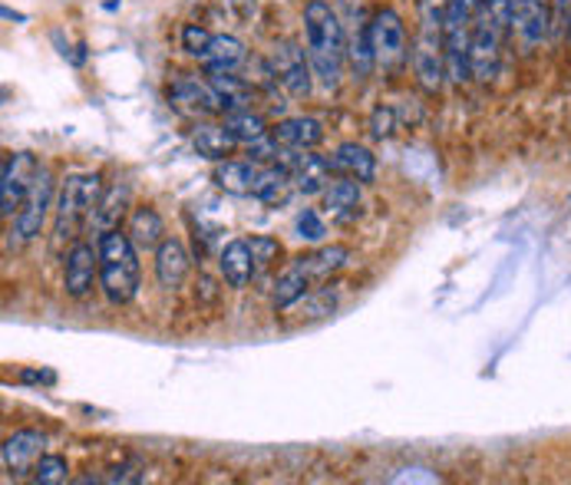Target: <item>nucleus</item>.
Wrapping results in <instances>:
<instances>
[{
  "instance_id": "nucleus-14",
  "label": "nucleus",
  "mask_w": 571,
  "mask_h": 485,
  "mask_svg": "<svg viewBox=\"0 0 571 485\" xmlns=\"http://www.w3.org/2000/svg\"><path fill=\"white\" fill-rule=\"evenodd\" d=\"M169 96H172V102L182 112H192V116H215V112H221V102H218L211 83L198 80L192 73H179L172 89H169Z\"/></svg>"
},
{
  "instance_id": "nucleus-33",
  "label": "nucleus",
  "mask_w": 571,
  "mask_h": 485,
  "mask_svg": "<svg viewBox=\"0 0 571 485\" xmlns=\"http://www.w3.org/2000/svg\"><path fill=\"white\" fill-rule=\"evenodd\" d=\"M66 478H70V465H66L63 456L44 452L40 462L34 465V482H40V485H60V482H66Z\"/></svg>"
},
{
  "instance_id": "nucleus-6",
  "label": "nucleus",
  "mask_w": 571,
  "mask_h": 485,
  "mask_svg": "<svg viewBox=\"0 0 571 485\" xmlns=\"http://www.w3.org/2000/svg\"><path fill=\"white\" fill-rule=\"evenodd\" d=\"M509 27L499 24L489 8L483 4L476 14V27H473V40H470V76L479 83L496 80L499 73V60H502V40H506Z\"/></svg>"
},
{
  "instance_id": "nucleus-19",
  "label": "nucleus",
  "mask_w": 571,
  "mask_h": 485,
  "mask_svg": "<svg viewBox=\"0 0 571 485\" xmlns=\"http://www.w3.org/2000/svg\"><path fill=\"white\" fill-rule=\"evenodd\" d=\"M126 208H130V185L126 182H112V185L102 189V195H99V202H96V208L89 215V225L99 234L109 231V228H120Z\"/></svg>"
},
{
  "instance_id": "nucleus-27",
  "label": "nucleus",
  "mask_w": 571,
  "mask_h": 485,
  "mask_svg": "<svg viewBox=\"0 0 571 485\" xmlns=\"http://www.w3.org/2000/svg\"><path fill=\"white\" fill-rule=\"evenodd\" d=\"M291 185H294L291 169L275 162V166H265V169L258 172V182H255L252 198H258V202H265V205H278V202H284V198H288Z\"/></svg>"
},
{
  "instance_id": "nucleus-18",
  "label": "nucleus",
  "mask_w": 571,
  "mask_h": 485,
  "mask_svg": "<svg viewBox=\"0 0 571 485\" xmlns=\"http://www.w3.org/2000/svg\"><path fill=\"white\" fill-rule=\"evenodd\" d=\"M208 83H211V89H215V96H218L224 116H228V112H239V109H252L255 89H252V83H245L242 76L224 73V70H208Z\"/></svg>"
},
{
  "instance_id": "nucleus-20",
  "label": "nucleus",
  "mask_w": 571,
  "mask_h": 485,
  "mask_svg": "<svg viewBox=\"0 0 571 485\" xmlns=\"http://www.w3.org/2000/svg\"><path fill=\"white\" fill-rule=\"evenodd\" d=\"M271 136L288 146V149H297V153H307V149H317L320 140H324V130L317 119L311 116H294V119H281V123L271 130Z\"/></svg>"
},
{
  "instance_id": "nucleus-34",
  "label": "nucleus",
  "mask_w": 571,
  "mask_h": 485,
  "mask_svg": "<svg viewBox=\"0 0 571 485\" xmlns=\"http://www.w3.org/2000/svg\"><path fill=\"white\" fill-rule=\"evenodd\" d=\"M294 228H297V238H301V241H311V245H320L324 234H327V228H324V221H320V215H317L314 208H304V211L297 215Z\"/></svg>"
},
{
  "instance_id": "nucleus-4",
  "label": "nucleus",
  "mask_w": 571,
  "mask_h": 485,
  "mask_svg": "<svg viewBox=\"0 0 571 485\" xmlns=\"http://www.w3.org/2000/svg\"><path fill=\"white\" fill-rule=\"evenodd\" d=\"M102 179L96 172L89 175H66L60 192H57V205H53V245H63V241H73L76 231L83 225H89V215L102 195Z\"/></svg>"
},
{
  "instance_id": "nucleus-37",
  "label": "nucleus",
  "mask_w": 571,
  "mask_h": 485,
  "mask_svg": "<svg viewBox=\"0 0 571 485\" xmlns=\"http://www.w3.org/2000/svg\"><path fill=\"white\" fill-rule=\"evenodd\" d=\"M112 475H106L102 482H139L143 475L136 472V469H130V465H120V469H109Z\"/></svg>"
},
{
  "instance_id": "nucleus-12",
  "label": "nucleus",
  "mask_w": 571,
  "mask_h": 485,
  "mask_svg": "<svg viewBox=\"0 0 571 485\" xmlns=\"http://www.w3.org/2000/svg\"><path fill=\"white\" fill-rule=\"evenodd\" d=\"M99 278V252L86 241H73V248L63 265V288L73 301H83L93 291V281Z\"/></svg>"
},
{
  "instance_id": "nucleus-23",
  "label": "nucleus",
  "mask_w": 571,
  "mask_h": 485,
  "mask_svg": "<svg viewBox=\"0 0 571 485\" xmlns=\"http://www.w3.org/2000/svg\"><path fill=\"white\" fill-rule=\"evenodd\" d=\"M198 63H205V70H224V73H235V70L245 63V47H242V40H239V37L215 34V37H211V44H208V50L202 53V60H198Z\"/></svg>"
},
{
  "instance_id": "nucleus-35",
  "label": "nucleus",
  "mask_w": 571,
  "mask_h": 485,
  "mask_svg": "<svg viewBox=\"0 0 571 485\" xmlns=\"http://www.w3.org/2000/svg\"><path fill=\"white\" fill-rule=\"evenodd\" d=\"M211 37H215V34H208V31L198 27V24H185V27H182V47H185V53L195 57V60H202V53L208 50Z\"/></svg>"
},
{
  "instance_id": "nucleus-15",
  "label": "nucleus",
  "mask_w": 571,
  "mask_h": 485,
  "mask_svg": "<svg viewBox=\"0 0 571 485\" xmlns=\"http://www.w3.org/2000/svg\"><path fill=\"white\" fill-rule=\"evenodd\" d=\"M218 271L221 278L228 281V288H248L258 275L255 268V258H252V248H248V238H235L228 241L218 255Z\"/></svg>"
},
{
  "instance_id": "nucleus-22",
  "label": "nucleus",
  "mask_w": 571,
  "mask_h": 485,
  "mask_svg": "<svg viewBox=\"0 0 571 485\" xmlns=\"http://www.w3.org/2000/svg\"><path fill=\"white\" fill-rule=\"evenodd\" d=\"M348 258H351V248L348 245H324V248H317L311 255H297L294 262L304 268V275L311 278V284H317V281H324L330 275H337L340 268L348 265Z\"/></svg>"
},
{
  "instance_id": "nucleus-8",
  "label": "nucleus",
  "mask_w": 571,
  "mask_h": 485,
  "mask_svg": "<svg viewBox=\"0 0 571 485\" xmlns=\"http://www.w3.org/2000/svg\"><path fill=\"white\" fill-rule=\"evenodd\" d=\"M37 172H40V162L31 153H11L4 159V169H0V215L17 218Z\"/></svg>"
},
{
  "instance_id": "nucleus-1",
  "label": "nucleus",
  "mask_w": 571,
  "mask_h": 485,
  "mask_svg": "<svg viewBox=\"0 0 571 485\" xmlns=\"http://www.w3.org/2000/svg\"><path fill=\"white\" fill-rule=\"evenodd\" d=\"M304 44L314 80L327 89H337L348 63V34L327 0H307L304 4Z\"/></svg>"
},
{
  "instance_id": "nucleus-32",
  "label": "nucleus",
  "mask_w": 571,
  "mask_h": 485,
  "mask_svg": "<svg viewBox=\"0 0 571 485\" xmlns=\"http://www.w3.org/2000/svg\"><path fill=\"white\" fill-rule=\"evenodd\" d=\"M248 248H252V258H255V268H258V271L271 268V265L281 262V255H284L281 241H278V238H268V234H252V238H248Z\"/></svg>"
},
{
  "instance_id": "nucleus-25",
  "label": "nucleus",
  "mask_w": 571,
  "mask_h": 485,
  "mask_svg": "<svg viewBox=\"0 0 571 485\" xmlns=\"http://www.w3.org/2000/svg\"><path fill=\"white\" fill-rule=\"evenodd\" d=\"M130 238L136 241V248H159L166 241V221L156 208L143 205L130 215Z\"/></svg>"
},
{
  "instance_id": "nucleus-10",
  "label": "nucleus",
  "mask_w": 571,
  "mask_h": 485,
  "mask_svg": "<svg viewBox=\"0 0 571 485\" xmlns=\"http://www.w3.org/2000/svg\"><path fill=\"white\" fill-rule=\"evenodd\" d=\"M53 205H57L53 202V175H50L47 166H40V172H37V179H34L21 211L14 218V231L21 234V241H34L44 231V221L53 211Z\"/></svg>"
},
{
  "instance_id": "nucleus-21",
  "label": "nucleus",
  "mask_w": 571,
  "mask_h": 485,
  "mask_svg": "<svg viewBox=\"0 0 571 485\" xmlns=\"http://www.w3.org/2000/svg\"><path fill=\"white\" fill-rule=\"evenodd\" d=\"M258 166L255 162H242V159H221L215 166V185L228 195H252L255 182H258Z\"/></svg>"
},
{
  "instance_id": "nucleus-7",
  "label": "nucleus",
  "mask_w": 571,
  "mask_h": 485,
  "mask_svg": "<svg viewBox=\"0 0 571 485\" xmlns=\"http://www.w3.org/2000/svg\"><path fill=\"white\" fill-rule=\"evenodd\" d=\"M370 44H374V60L384 73L400 70L410 60L406 50V24L393 8H380L370 17Z\"/></svg>"
},
{
  "instance_id": "nucleus-2",
  "label": "nucleus",
  "mask_w": 571,
  "mask_h": 485,
  "mask_svg": "<svg viewBox=\"0 0 571 485\" xmlns=\"http://www.w3.org/2000/svg\"><path fill=\"white\" fill-rule=\"evenodd\" d=\"M99 284L109 304H130L139 294V252L130 231L109 228L99 234Z\"/></svg>"
},
{
  "instance_id": "nucleus-26",
  "label": "nucleus",
  "mask_w": 571,
  "mask_h": 485,
  "mask_svg": "<svg viewBox=\"0 0 571 485\" xmlns=\"http://www.w3.org/2000/svg\"><path fill=\"white\" fill-rule=\"evenodd\" d=\"M348 66L354 73V80H367L377 66L374 60V44H370V21H361L351 37H348Z\"/></svg>"
},
{
  "instance_id": "nucleus-24",
  "label": "nucleus",
  "mask_w": 571,
  "mask_h": 485,
  "mask_svg": "<svg viewBox=\"0 0 571 485\" xmlns=\"http://www.w3.org/2000/svg\"><path fill=\"white\" fill-rule=\"evenodd\" d=\"M333 166L344 175L357 179V182H374V175H377V159L361 143H344V146H340L337 156H333Z\"/></svg>"
},
{
  "instance_id": "nucleus-17",
  "label": "nucleus",
  "mask_w": 571,
  "mask_h": 485,
  "mask_svg": "<svg viewBox=\"0 0 571 485\" xmlns=\"http://www.w3.org/2000/svg\"><path fill=\"white\" fill-rule=\"evenodd\" d=\"M189 252L179 238H166L162 245L156 248V278H159V288L166 291H175L182 288V281L189 278Z\"/></svg>"
},
{
  "instance_id": "nucleus-16",
  "label": "nucleus",
  "mask_w": 571,
  "mask_h": 485,
  "mask_svg": "<svg viewBox=\"0 0 571 485\" xmlns=\"http://www.w3.org/2000/svg\"><path fill=\"white\" fill-rule=\"evenodd\" d=\"M330 169H337L330 159L317 156V153H297L294 162H291V179H294V189L301 195H320L330 189Z\"/></svg>"
},
{
  "instance_id": "nucleus-31",
  "label": "nucleus",
  "mask_w": 571,
  "mask_h": 485,
  "mask_svg": "<svg viewBox=\"0 0 571 485\" xmlns=\"http://www.w3.org/2000/svg\"><path fill=\"white\" fill-rule=\"evenodd\" d=\"M324 205H327L330 211H337V215L357 208V205H361V182L351 179V175L330 182V189L324 192Z\"/></svg>"
},
{
  "instance_id": "nucleus-3",
  "label": "nucleus",
  "mask_w": 571,
  "mask_h": 485,
  "mask_svg": "<svg viewBox=\"0 0 571 485\" xmlns=\"http://www.w3.org/2000/svg\"><path fill=\"white\" fill-rule=\"evenodd\" d=\"M449 0H416L420 27L413 40V73L426 93H439L446 80V50H442V21Z\"/></svg>"
},
{
  "instance_id": "nucleus-28",
  "label": "nucleus",
  "mask_w": 571,
  "mask_h": 485,
  "mask_svg": "<svg viewBox=\"0 0 571 485\" xmlns=\"http://www.w3.org/2000/svg\"><path fill=\"white\" fill-rule=\"evenodd\" d=\"M304 294H311V278L297 262H288V268L278 275V284H275V311L294 307Z\"/></svg>"
},
{
  "instance_id": "nucleus-5",
  "label": "nucleus",
  "mask_w": 571,
  "mask_h": 485,
  "mask_svg": "<svg viewBox=\"0 0 571 485\" xmlns=\"http://www.w3.org/2000/svg\"><path fill=\"white\" fill-rule=\"evenodd\" d=\"M483 0H449L442 21V50H446V80H470V40Z\"/></svg>"
},
{
  "instance_id": "nucleus-38",
  "label": "nucleus",
  "mask_w": 571,
  "mask_h": 485,
  "mask_svg": "<svg viewBox=\"0 0 571 485\" xmlns=\"http://www.w3.org/2000/svg\"><path fill=\"white\" fill-rule=\"evenodd\" d=\"M568 40H571V21H568Z\"/></svg>"
},
{
  "instance_id": "nucleus-9",
  "label": "nucleus",
  "mask_w": 571,
  "mask_h": 485,
  "mask_svg": "<svg viewBox=\"0 0 571 485\" xmlns=\"http://www.w3.org/2000/svg\"><path fill=\"white\" fill-rule=\"evenodd\" d=\"M555 24V0H512V37L522 50L545 44Z\"/></svg>"
},
{
  "instance_id": "nucleus-29",
  "label": "nucleus",
  "mask_w": 571,
  "mask_h": 485,
  "mask_svg": "<svg viewBox=\"0 0 571 485\" xmlns=\"http://www.w3.org/2000/svg\"><path fill=\"white\" fill-rule=\"evenodd\" d=\"M192 146L198 149V156L221 162L224 156H232V149L239 146V140L228 133V126H198L192 133Z\"/></svg>"
},
{
  "instance_id": "nucleus-30",
  "label": "nucleus",
  "mask_w": 571,
  "mask_h": 485,
  "mask_svg": "<svg viewBox=\"0 0 571 485\" xmlns=\"http://www.w3.org/2000/svg\"><path fill=\"white\" fill-rule=\"evenodd\" d=\"M224 126H228V133H232L235 140H239V146H252V143H258V140H265L271 130L265 126V119L258 116V112H252V109H239V112H228L224 116Z\"/></svg>"
},
{
  "instance_id": "nucleus-36",
  "label": "nucleus",
  "mask_w": 571,
  "mask_h": 485,
  "mask_svg": "<svg viewBox=\"0 0 571 485\" xmlns=\"http://www.w3.org/2000/svg\"><path fill=\"white\" fill-rule=\"evenodd\" d=\"M393 130H397L393 109H390V106H377V109H374V116H370V133H374L377 140H390V136H393Z\"/></svg>"
},
{
  "instance_id": "nucleus-11",
  "label": "nucleus",
  "mask_w": 571,
  "mask_h": 485,
  "mask_svg": "<svg viewBox=\"0 0 571 485\" xmlns=\"http://www.w3.org/2000/svg\"><path fill=\"white\" fill-rule=\"evenodd\" d=\"M271 73L278 76V83H281L291 96L301 99V96L311 93L314 70H311L307 50H301L294 40H281V44H275V50H271Z\"/></svg>"
},
{
  "instance_id": "nucleus-13",
  "label": "nucleus",
  "mask_w": 571,
  "mask_h": 485,
  "mask_svg": "<svg viewBox=\"0 0 571 485\" xmlns=\"http://www.w3.org/2000/svg\"><path fill=\"white\" fill-rule=\"evenodd\" d=\"M44 446H47L44 433H37V429H17L14 436L4 439V449H0V462H4V472L14 475V478L34 472V465L44 456Z\"/></svg>"
}]
</instances>
